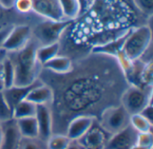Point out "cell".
Instances as JSON below:
<instances>
[{"mask_svg": "<svg viewBox=\"0 0 153 149\" xmlns=\"http://www.w3.org/2000/svg\"><path fill=\"white\" fill-rule=\"evenodd\" d=\"M110 136L96 119L89 131L77 141L83 149H104Z\"/></svg>", "mask_w": 153, "mask_h": 149, "instance_id": "8", "label": "cell"}, {"mask_svg": "<svg viewBox=\"0 0 153 149\" xmlns=\"http://www.w3.org/2000/svg\"><path fill=\"white\" fill-rule=\"evenodd\" d=\"M152 101V88H140L130 85L125 89L120 98V104L130 115L140 114Z\"/></svg>", "mask_w": 153, "mask_h": 149, "instance_id": "6", "label": "cell"}, {"mask_svg": "<svg viewBox=\"0 0 153 149\" xmlns=\"http://www.w3.org/2000/svg\"><path fill=\"white\" fill-rule=\"evenodd\" d=\"M80 4V16L87 13L93 7L96 0H78Z\"/></svg>", "mask_w": 153, "mask_h": 149, "instance_id": "31", "label": "cell"}, {"mask_svg": "<svg viewBox=\"0 0 153 149\" xmlns=\"http://www.w3.org/2000/svg\"><path fill=\"white\" fill-rule=\"evenodd\" d=\"M66 149H83V148L79 144L77 140H71Z\"/></svg>", "mask_w": 153, "mask_h": 149, "instance_id": "34", "label": "cell"}, {"mask_svg": "<svg viewBox=\"0 0 153 149\" xmlns=\"http://www.w3.org/2000/svg\"><path fill=\"white\" fill-rule=\"evenodd\" d=\"M35 119L39 128V138L47 142L53 134V116L50 106L48 105H37Z\"/></svg>", "mask_w": 153, "mask_h": 149, "instance_id": "11", "label": "cell"}, {"mask_svg": "<svg viewBox=\"0 0 153 149\" xmlns=\"http://www.w3.org/2000/svg\"><path fill=\"white\" fill-rule=\"evenodd\" d=\"M37 41L31 37L29 42L16 52L7 53L14 67V85L29 86L39 80L42 65L37 59Z\"/></svg>", "mask_w": 153, "mask_h": 149, "instance_id": "2", "label": "cell"}, {"mask_svg": "<svg viewBox=\"0 0 153 149\" xmlns=\"http://www.w3.org/2000/svg\"><path fill=\"white\" fill-rule=\"evenodd\" d=\"M3 78H4V89H9L14 85V67L11 59L6 56L3 61Z\"/></svg>", "mask_w": 153, "mask_h": 149, "instance_id": "23", "label": "cell"}, {"mask_svg": "<svg viewBox=\"0 0 153 149\" xmlns=\"http://www.w3.org/2000/svg\"><path fill=\"white\" fill-rule=\"evenodd\" d=\"M58 55H60L59 42L46 46H40L37 49V59L41 65L48 63Z\"/></svg>", "mask_w": 153, "mask_h": 149, "instance_id": "19", "label": "cell"}, {"mask_svg": "<svg viewBox=\"0 0 153 149\" xmlns=\"http://www.w3.org/2000/svg\"><path fill=\"white\" fill-rule=\"evenodd\" d=\"M130 30L126 34L117 38L116 39H113L111 41H108V42L101 44V45L93 46L91 49V52L96 53V54H102V55H110V56H113L116 58L117 54L123 50L125 40L126 38V36H127L128 32L130 31Z\"/></svg>", "mask_w": 153, "mask_h": 149, "instance_id": "16", "label": "cell"}, {"mask_svg": "<svg viewBox=\"0 0 153 149\" xmlns=\"http://www.w3.org/2000/svg\"><path fill=\"white\" fill-rule=\"evenodd\" d=\"M0 63V91H3L4 89V78H3V63Z\"/></svg>", "mask_w": 153, "mask_h": 149, "instance_id": "36", "label": "cell"}, {"mask_svg": "<svg viewBox=\"0 0 153 149\" xmlns=\"http://www.w3.org/2000/svg\"><path fill=\"white\" fill-rule=\"evenodd\" d=\"M71 139L63 133H53L47 140L48 149H66Z\"/></svg>", "mask_w": 153, "mask_h": 149, "instance_id": "24", "label": "cell"}, {"mask_svg": "<svg viewBox=\"0 0 153 149\" xmlns=\"http://www.w3.org/2000/svg\"><path fill=\"white\" fill-rule=\"evenodd\" d=\"M6 56H7V52H6V50H4V48L0 49V63H2V62L5 59Z\"/></svg>", "mask_w": 153, "mask_h": 149, "instance_id": "37", "label": "cell"}, {"mask_svg": "<svg viewBox=\"0 0 153 149\" xmlns=\"http://www.w3.org/2000/svg\"><path fill=\"white\" fill-rule=\"evenodd\" d=\"M11 119H13V108L8 105L2 91H0V123L7 122Z\"/></svg>", "mask_w": 153, "mask_h": 149, "instance_id": "27", "label": "cell"}, {"mask_svg": "<svg viewBox=\"0 0 153 149\" xmlns=\"http://www.w3.org/2000/svg\"><path fill=\"white\" fill-rule=\"evenodd\" d=\"M152 61L145 63L142 72V82L144 88H152L153 69Z\"/></svg>", "mask_w": 153, "mask_h": 149, "instance_id": "28", "label": "cell"}, {"mask_svg": "<svg viewBox=\"0 0 153 149\" xmlns=\"http://www.w3.org/2000/svg\"><path fill=\"white\" fill-rule=\"evenodd\" d=\"M131 149H153V148H145V147H141V146H138V145H134Z\"/></svg>", "mask_w": 153, "mask_h": 149, "instance_id": "38", "label": "cell"}, {"mask_svg": "<svg viewBox=\"0 0 153 149\" xmlns=\"http://www.w3.org/2000/svg\"><path fill=\"white\" fill-rule=\"evenodd\" d=\"M41 81L39 80H38L36 82H34L31 85L29 86H13L9 89H5L2 91L3 96L4 97V99L6 100V102L8 103V105L13 109V107L19 104L20 102H22V100H24L27 97V95L29 94V92L37 85H39Z\"/></svg>", "mask_w": 153, "mask_h": 149, "instance_id": "14", "label": "cell"}, {"mask_svg": "<svg viewBox=\"0 0 153 149\" xmlns=\"http://www.w3.org/2000/svg\"><path fill=\"white\" fill-rule=\"evenodd\" d=\"M13 119L15 120L27 117H33L35 116L36 114V105L24 99L13 107Z\"/></svg>", "mask_w": 153, "mask_h": 149, "instance_id": "21", "label": "cell"}, {"mask_svg": "<svg viewBox=\"0 0 153 149\" xmlns=\"http://www.w3.org/2000/svg\"><path fill=\"white\" fill-rule=\"evenodd\" d=\"M14 0H0V4L7 9H11L13 8V4Z\"/></svg>", "mask_w": 153, "mask_h": 149, "instance_id": "35", "label": "cell"}, {"mask_svg": "<svg viewBox=\"0 0 153 149\" xmlns=\"http://www.w3.org/2000/svg\"><path fill=\"white\" fill-rule=\"evenodd\" d=\"M96 118L90 115H78L74 117L68 123L65 135L71 140H78L91 127Z\"/></svg>", "mask_w": 153, "mask_h": 149, "instance_id": "13", "label": "cell"}, {"mask_svg": "<svg viewBox=\"0 0 153 149\" xmlns=\"http://www.w3.org/2000/svg\"><path fill=\"white\" fill-rule=\"evenodd\" d=\"M2 129V144L0 149H18L22 135L15 119L0 123Z\"/></svg>", "mask_w": 153, "mask_h": 149, "instance_id": "12", "label": "cell"}, {"mask_svg": "<svg viewBox=\"0 0 153 149\" xmlns=\"http://www.w3.org/2000/svg\"><path fill=\"white\" fill-rule=\"evenodd\" d=\"M18 149H48L47 142L39 138L26 139L22 138Z\"/></svg>", "mask_w": 153, "mask_h": 149, "instance_id": "25", "label": "cell"}, {"mask_svg": "<svg viewBox=\"0 0 153 149\" xmlns=\"http://www.w3.org/2000/svg\"><path fill=\"white\" fill-rule=\"evenodd\" d=\"M1 144H2V129L0 126V148H1Z\"/></svg>", "mask_w": 153, "mask_h": 149, "instance_id": "39", "label": "cell"}, {"mask_svg": "<svg viewBox=\"0 0 153 149\" xmlns=\"http://www.w3.org/2000/svg\"><path fill=\"white\" fill-rule=\"evenodd\" d=\"M98 122L104 131L113 135L130 124V114L121 104H118L104 109Z\"/></svg>", "mask_w": 153, "mask_h": 149, "instance_id": "5", "label": "cell"}, {"mask_svg": "<svg viewBox=\"0 0 153 149\" xmlns=\"http://www.w3.org/2000/svg\"><path fill=\"white\" fill-rule=\"evenodd\" d=\"M53 91L51 88L46 84L40 82L34 87L27 95L26 100L34 105H50L53 100Z\"/></svg>", "mask_w": 153, "mask_h": 149, "instance_id": "15", "label": "cell"}, {"mask_svg": "<svg viewBox=\"0 0 153 149\" xmlns=\"http://www.w3.org/2000/svg\"><path fill=\"white\" fill-rule=\"evenodd\" d=\"M39 80L53 91L49 105L53 133L63 134L74 117L90 115L98 120L104 109L120 104L129 86L115 57L91 52L74 62L73 69L65 74L42 68Z\"/></svg>", "mask_w": 153, "mask_h": 149, "instance_id": "1", "label": "cell"}, {"mask_svg": "<svg viewBox=\"0 0 153 149\" xmlns=\"http://www.w3.org/2000/svg\"><path fill=\"white\" fill-rule=\"evenodd\" d=\"M130 125L138 133L152 131L153 123L150 122L141 114H135L130 115Z\"/></svg>", "mask_w": 153, "mask_h": 149, "instance_id": "22", "label": "cell"}, {"mask_svg": "<svg viewBox=\"0 0 153 149\" xmlns=\"http://www.w3.org/2000/svg\"><path fill=\"white\" fill-rule=\"evenodd\" d=\"M152 32L148 25L131 29L128 32L123 46L124 53L131 59H139L145 51L152 46Z\"/></svg>", "mask_w": 153, "mask_h": 149, "instance_id": "4", "label": "cell"}, {"mask_svg": "<svg viewBox=\"0 0 153 149\" xmlns=\"http://www.w3.org/2000/svg\"><path fill=\"white\" fill-rule=\"evenodd\" d=\"M135 7L147 17H152L153 13V0H133Z\"/></svg>", "mask_w": 153, "mask_h": 149, "instance_id": "29", "label": "cell"}, {"mask_svg": "<svg viewBox=\"0 0 153 149\" xmlns=\"http://www.w3.org/2000/svg\"><path fill=\"white\" fill-rule=\"evenodd\" d=\"M13 9L22 15L30 14L33 13V0H14Z\"/></svg>", "mask_w": 153, "mask_h": 149, "instance_id": "26", "label": "cell"}, {"mask_svg": "<svg viewBox=\"0 0 153 149\" xmlns=\"http://www.w3.org/2000/svg\"><path fill=\"white\" fill-rule=\"evenodd\" d=\"M64 17L74 21L80 17V4L78 0H58Z\"/></svg>", "mask_w": 153, "mask_h": 149, "instance_id": "20", "label": "cell"}, {"mask_svg": "<svg viewBox=\"0 0 153 149\" xmlns=\"http://www.w3.org/2000/svg\"><path fill=\"white\" fill-rule=\"evenodd\" d=\"M136 145L145 148H153L152 131L138 133L136 139Z\"/></svg>", "mask_w": 153, "mask_h": 149, "instance_id": "30", "label": "cell"}, {"mask_svg": "<svg viewBox=\"0 0 153 149\" xmlns=\"http://www.w3.org/2000/svg\"><path fill=\"white\" fill-rule=\"evenodd\" d=\"M31 38V27L29 24H16L13 25L10 33L8 34L4 49L7 53L16 52L22 49Z\"/></svg>", "mask_w": 153, "mask_h": 149, "instance_id": "7", "label": "cell"}, {"mask_svg": "<svg viewBox=\"0 0 153 149\" xmlns=\"http://www.w3.org/2000/svg\"><path fill=\"white\" fill-rule=\"evenodd\" d=\"M138 132L129 124L120 131L111 135L104 149H131L136 144Z\"/></svg>", "mask_w": 153, "mask_h": 149, "instance_id": "10", "label": "cell"}, {"mask_svg": "<svg viewBox=\"0 0 153 149\" xmlns=\"http://www.w3.org/2000/svg\"><path fill=\"white\" fill-rule=\"evenodd\" d=\"M74 21L70 20L55 21L43 19L31 27V37L37 41L39 46L59 42L65 30Z\"/></svg>", "mask_w": 153, "mask_h": 149, "instance_id": "3", "label": "cell"}, {"mask_svg": "<svg viewBox=\"0 0 153 149\" xmlns=\"http://www.w3.org/2000/svg\"><path fill=\"white\" fill-rule=\"evenodd\" d=\"M13 25H9V26H5L3 28H0V49L4 48V41L8 36V34L10 33L12 28Z\"/></svg>", "mask_w": 153, "mask_h": 149, "instance_id": "33", "label": "cell"}, {"mask_svg": "<svg viewBox=\"0 0 153 149\" xmlns=\"http://www.w3.org/2000/svg\"><path fill=\"white\" fill-rule=\"evenodd\" d=\"M33 13L41 19L55 21H65L58 0H33Z\"/></svg>", "mask_w": 153, "mask_h": 149, "instance_id": "9", "label": "cell"}, {"mask_svg": "<svg viewBox=\"0 0 153 149\" xmlns=\"http://www.w3.org/2000/svg\"><path fill=\"white\" fill-rule=\"evenodd\" d=\"M144 118H146L150 122L153 123V105L152 101L150 102L140 113Z\"/></svg>", "mask_w": 153, "mask_h": 149, "instance_id": "32", "label": "cell"}, {"mask_svg": "<svg viewBox=\"0 0 153 149\" xmlns=\"http://www.w3.org/2000/svg\"><path fill=\"white\" fill-rule=\"evenodd\" d=\"M74 61L63 55H58L48 63L42 65V68L50 71L56 74H65L69 72L73 69Z\"/></svg>", "mask_w": 153, "mask_h": 149, "instance_id": "17", "label": "cell"}, {"mask_svg": "<svg viewBox=\"0 0 153 149\" xmlns=\"http://www.w3.org/2000/svg\"><path fill=\"white\" fill-rule=\"evenodd\" d=\"M16 122L19 131L22 138H26V139L39 138V128L35 116L18 119L16 120Z\"/></svg>", "mask_w": 153, "mask_h": 149, "instance_id": "18", "label": "cell"}]
</instances>
